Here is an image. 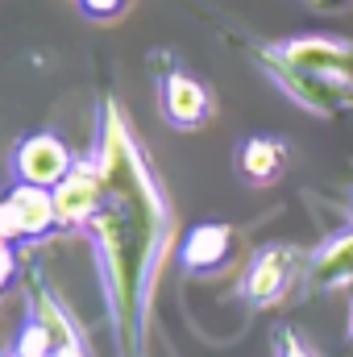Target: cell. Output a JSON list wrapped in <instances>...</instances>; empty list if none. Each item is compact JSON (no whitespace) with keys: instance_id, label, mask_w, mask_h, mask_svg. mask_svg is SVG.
<instances>
[{"instance_id":"cell-1","label":"cell","mask_w":353,"mask_h":357,"mask_svg":"<svg viewBox=\"0 0 353 357\" xmlns=\"http://www.w3.org/2000/svg\"><path fill=\"white\" fill-rule=\"evenodd\" d=\"M100 175H104L108 195H104V208L91 216V225H96V241H100L104 270H108L117 324H121L129 349H137L146 291H150V278L158 270L167 233H171V212L158 195V183L150 175L142 150L133 146V137L112 104L104 108Z\"/></svg>"},{"instance_id":"cell-2","label":"cell","mask_w":353,"mask_h":357,"mask_svg":"<svg viewBox=\"0 0 353 357\" xmlns=\"http://www.w3.org/2000/svg\"><path fill=\"white\" fill-rule=\"evenodd\" d=\"M250 54H254V63L262 67L266 75L278 84V91L291 96V104L308 108L312 116L337 121V116L353 112V88L329 84V79H320V75H308L303 67H295V63L278 50V42H250Z\"/></svg>"},{"instance_id":"cell-3","label":"cell","mask_w":353,"mask_h":357,"mask_svg":"<svg viewBox=\"0 0 353 357\" xmlns=\"http://www.w3.org/2000/svg\"><path fill=\"white\" fill-rule=\"evenodd\" d=\"M303 250L295 245H262L250 266L241 274V299L254 307V312H270L278 307L295 287H303Z\"/></svg>"},{"instance_id":"cell-4","label":"cell","mask_w":353,"mask_h":357,"mask_svg":"<svg viewBox=\"0 0 353 357\" xmlns=\"http://www.w3.org/2000/svg\"><path fill=\"white\" fill-rule=\"evenodd\" d=\"M158 104H163V116L175 125V129H200L212 121V91L204 88L200 79H191L183 67H163L158 71Z\"/></svg>"},{"instance_id":"cell-5","label":"cell","mask_w":353,"mask_h":357,"mask_svg":"<svg viewBox=\"0 0 353 357\" xmlns=\"http://www.w3.org/2000/svg\"><path fill=\"white\" fill-rule=\"evenodd\" d=\"M278 50L303 67L308 75H320L329 84L353 88V42L350 38H283Z\"/></svg>"},{"instance_id":"cell-6","label":"cell","mask_w":353,"mask_h":357,"mask_svg":"<svg viewBox=\"0 0 353 357\" xmlns=\"http://www.w3.org/2000/svg\"><path fill=\"white\" fill-rule=\"evenodd\" d=\"M59 212H54V195L38 183H21L0 199V237L17 241V237H42L46 229H54Z\"/></svg>"},{"instance_id":"cell-7","label":"cell","mask_w":353,"mask_h":357,"mask_svg":"<svg viewBox=\"0 0 353 357\" xmlns=\"http://www.w3.org/2000/svg\"><path fill=\"white\" fill-rule=\"evenodd\" d=\"M353 287V229L329 237L303 266V291L308 295H337Z\"/></svg>"},{"instance_id":"cell-8","label":"cell","mask_w":353,"mask_h":357,"mask_svg":"<svg viewBox=\"0 0 353 357\" xmlns=\"http://www.w3.org/2000/svg\"><path fill=\"white\" fill-rule=\"evenodd\" d=\"M104 195H108L104 191V175L88 171V167H75L54 187V212H59L63 225H84L104 208Z\"/></svg>"},{"instance_id":"cell-9","label":"cell","mask_w":353,"mask_h":357,"mask_svg":"<svg viewBox=\"0 0 353 357\" xmlns=\"http://www.w3.org/2000/svg\"><path fill=\"white\" fill-rule=\"evenodd\" d=\"M233 250H237V233L229 225H200V229L187 233L179 258L191 274H216V270L229 266Z\"/></svg>"},{"instance_id":"cell-10","label":"cell","mask_w":353,"mask_h":357,"mask_svg":"<svg viewBox=\"0 0 353 357\" xmlns=\"http://www.w3.org/2000/svg\"><path fill=\"white\" fill-rule=\"evenodd\" d=\"M17 171L25 183H38V187H59L63 178L71 175L75 167H71V158H67V150H63V142H54V137H29L25 146H21V154H17Z\"/></svg>"},{"instance_id":"cell-11","label":"cell","mask_w":353,"mask_h":357,"mask_svg":"<svg viewBox=\"0 0 353 357\" xmlns=\"http://www.w3.org/2000/svg\"><path fill=\"white\" fill-rule=\"evenodd\" d=\"M237 171L254 187H266L287 171V146L278 137H246L237 150Z\"/></svg>"},{"instance_id":"cell-12","label":"cell","mask_w":353,"mask_h":357,"mask_svg":"<svg viewBox=\"0 0 353 357\" xmlns=\"http://www.w3.org/2000/svg\"><path fill=\"white\" fill-rule=\"evenodd\" d=\"M17 357H54V337L42 324H29L17 341Z\"/></svg>"},{"instance_id":"cell-13","label":"cell","mask_w":353,"mask_h":357,"mask_svg":"<svg viewBox=\"0 0 353 357\" xmlns=\"http://www.w3.org/2000/svg\"><path fill=\"white\" fill-rule=\"evenodd\" d=\"M270 354L274 357H316V349H312L295 328H274V337H270Z\"/></svg>"},{"instance_id":"cell-14","label":"cell","mask_w":353,"mask_h":357,"mask_svg":"<svg viewBox=\"0 0 353 357\" xmlns=\"http://www.w3.org/2000/svg\"><path fill=\"white\" fill-rule=\"evenodd\" d=\"M80 4H84V13H88V17H100V21H108V17H117V13H121L129 0H80Z\"/></svg>"},{"instance_id":"cell-15","label":"cell","mask_w":353,"mask_h":357,"mask_svg":"<svg viewBox=\"0 0 353 357\" xmlns=\"http://www.w3.org/2000/svg\"><path fill=\"white\" fill-rule=\"evenodd\" d=\"M312 13H324V17H333V13H350L353 0H303Z\"/></svg>"},{"instance_id":"cell-16","label":"cell","mask_w":353,"mask_h":357,"mask_svg":"<svg viewBox=\"0 0 353 357\" xmlns=\"http://www.w3.org/2000/svg\"><path fill=\"white\" fill-rule=\"evenodd\" d=\"M8 274H13V250H8V241L0 237V287H4Z\"/></svg>"},{"instance_id":"cell-17","label":"cell","mask_w":353,"mask_h":357,"mask_svg":"<svg viewBox=\"0 0 353 357\" xmlns=\"http://www.w3.org/2000/svg\"><path fill=\"white\" fill-rule=\"evenodd\" d=\"M54 357H88L84 349H80V341L75 345H63V349H54Z\"/></svg>"},{"instance_id":"cell-18","label":"cell","mask_w":353,"mask_h":357,"mask_svg":"<svg viewBox=\"0 0 353 357\" xmlns=\"http://www.w3.org/2000/svg\"><path fill=\"white\" fill-rule=\"evenodd\" d=\"M350 341H353V307H350Z\"/></svg>"}]
</instances>
